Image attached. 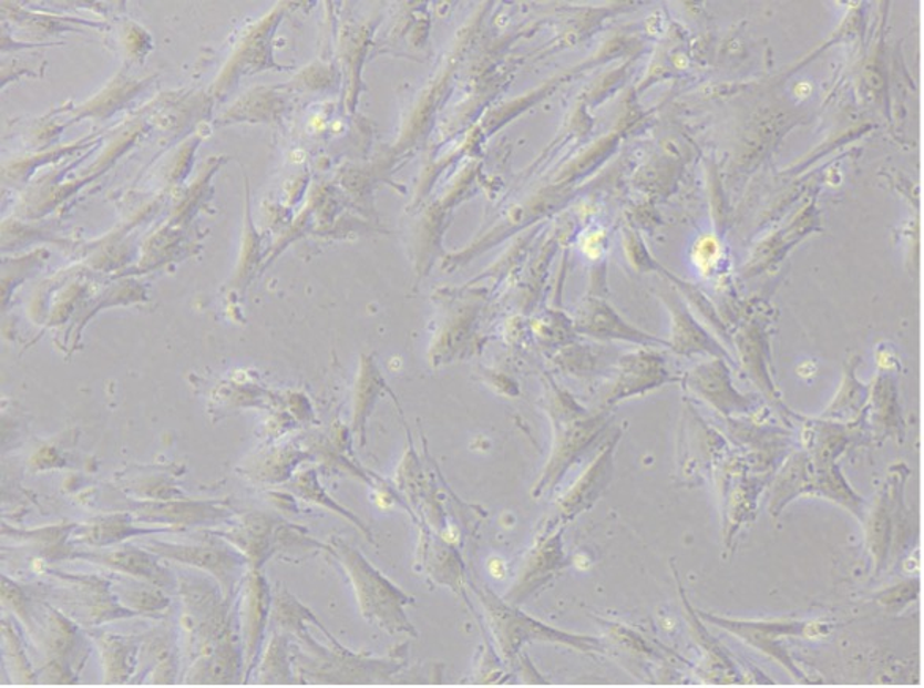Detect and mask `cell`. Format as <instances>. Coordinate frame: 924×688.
I'll return each instance as SVG.
<instances>
[{
    "mask_svg": "<svg viewBox=\"0 0 924 688\" xmlns=\"http://www.w3.org/2000/svg\"><path fill=\"white\" fill-rule=\"evenodd\" d=\"M867 403L871 407V422L881 439L903 437V419L897 404L896 382L892 374H881L870 386Z\"/></svg>",
    "mask_w": 924,
    "mask_h": 688,
    "instance_id": "obj_3",
    "label": "cell"
},
{
    "mask_svg": "<svg viewBox=\"0 0 924 688\" xmlns=\"http://www.w3.org/2000/svg\"><path fill=\"white\" fill-rule=\"evenodd\" d=\"M920 582L911 578L905 582L896 583L892 587H886L882 593L875 595V602L885 608L886 612H901L905 606L911 605L918 598Z\"/></svg>",
    "mask_w": 924,
    "mask_h": 688,
    "instance_id": "obj_6",
    "label": "cell"
},
{
    "mask_svg": "<svg viewBox=\"0 0 924 688\" xmlns=\"http://www.w3.org/2000/svg\"><path fill=\"white\" fill-rule=\"evenodd\" d=\"M856 363L845 367L844 381L833 403L823 412V419L833 420H853L862 414L863 409L867 407V397H870V387L860 384L855 376Z\"/></svg>",
    "mask_w": 924,
    "mask_h": 688,
    "instance_id": "obj_5",
    "label": "cell"
},
{
    "mask_svg": "<svg viewBox=\"0 0 924 688\" xmlns=\"http://www.w3.org/2000/svg\"><path fill=\"white\" fill-rule=\"evenodd\" d=\"M866 545L874 559L875 574H881L893 552V518L886 485L875 497L874 507L866 516Z\"/></svg>",
    "mask_w": 924,
    "mask_h": 688,
    "instance_id": "obj_4",
    "label": "cell"
},
{
    "mask_svg": "<svg viewBox=\"0 0 924 688\" xmlns=\"http://www.w3.org/2000/svg\"><path fill=\"white\" fill-rule=\"evenodd\" d=\"M699 619L706 623L713 624L722 630L729 631L741 641L747 643L766 654L771 660L780 664L789 675L799 680V682L811 684L812 680L807 678L804 672L797 667L795 661L789 650L782 646V639L786 638H819L827 634L825 624L815 623V620H795V619H774V620H747L732 619V617H722L711 615V613H698Z\"/></svg>",
    "mask_w": 924,
    "mask_h": 688,
    "instance_id": "obj_1",
    "label": "cell"
},
{
    "mask_svg": "<svg viewBox=\"0 0 924 688\" xmlns=\"http://www.w3.org/2000/svg\"><path fill=\"white\" fill-rule=\"evenodd\" d=\"M685 386L726 418L748 414L754 408L751 398L737 392L730 382L728 367L721 360L695 368L685 379Z\"/></svg>",
    "mask_w": 924,
    "mask_h": 688,
    "instance_id": "obj_2",
    "label": "cell"
},
{
    "mask_svg": "<svg viewBox=\"0 0 924 688\" xmlns=\"http://www.w3.org/2000/svg\"><path fill=\"white\" fill-rule=\"evenodd\" d=\"M718 256V244L713 239H706L700 242L699 250L696 251L695 259L698 261L699 267H702L704 270L709 269L711 264L715 263Z\"/></svg>",
    "mask_w": 924,
    "mask_h": 688,
    "instance_id": "obj_7",
    "label": "cell"
},
{
    "mask_svg": "<svg viewBox=\"0 0 924 688\" xmlns=\"http://www.w3.org/2000/svg\"><path fill=\"white\" fill-rule=\"evenodd\" d=\"M490 571L491 574L497 576L499 578V576L504 575V564H502L501 561H493V563L490 564Z\"/></svg>",
    "mask_w": 924,
    "mask_h": 688,
    "instance_id": "obj_8",
    "label": "cell"
}]
</instances>
